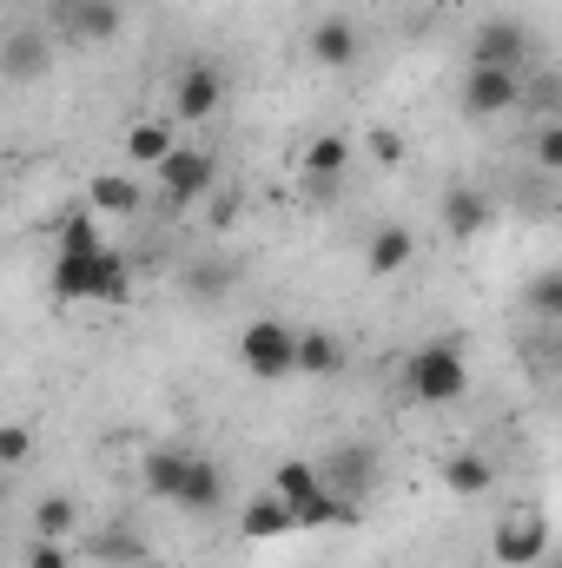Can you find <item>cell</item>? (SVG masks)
Returning a JSON list of instances; mask_svg holds the SVG:
<instances>
[{"instance_id":"obj_8","label":"cell","mask_w":562,"mask_h":568,"mask_svg":"<svg viewBox=\"0 0 562 568\" xmlns=\"http://www.w3.org/2000/svg\"><path fill=\"white\" fill-rule=\"evenodd\" d=\"M152 179H159V199L165 205H192V199H205L219 185V152L212 145H179Z\"/></svg>"},{"instance_id":"obj_11","label":"cell","mask_w":562,"mask_h":568,"mask_svg":"<svg viewBox=\"0 0 562 568\" xmlns=\"http://www.w3.org/2000/svg\"><path fill=\"white\" fill-rule=\"evenodd\" d=\"M0 73H7L13 87H40V80L53 73V33H47V27H13L7 47H0Z\"/></svg>"},{"instance_id":"obj_2","label":"cell","mask_w":562,"mask_h":568,"mask_svg":"<svg viewBox=\"0 0 562 568\" xmlns=\"http://www.w3.org/2000/svg\"><path fill=\"white\" fill-rule=\"evenodd\" d=\"M463 390H470V364H463V351L456 344H418L411 357H404V397L423 404V410H443V404H463Z\"/></svg>"},{"instance_id":"obj_16","label":"cell","mask_w":562,"mask_h":568,"mask_svg":"<svg viewBox=\"0 0 562 568\" xmlns=\"http://www.w3.org/2000/svg\"><path fill=\"white\" fill-rule=\"evenodd\" d=\"M291 529H298V509L284 503L272 483H265L259 496H245V509H239V536H245V542H279Z\"/></svg>"},{"instance_id":"obj_24","label":"cell","mask_w":562,"mask_h":568,"mask_svg":"<svg viewBox=\"0 0 562 568\" xmlns=\"http://www.w3.org/2000/svg\"><path fill=\"white\" fill-rule=\"evenodd\" d=\"M33 536H47V542H80V503H73L67 489H47V496L33 503Z\"/></svg>"},{"instance_id":"obj_22","label":"cell","mask_w":562,"mask_h":568,"mask_svg":"<svg viewBox=\"0 0 562 568\" xmlns=\"http://www.w3.org/2000/svg\"><path fill=\"white\" fill-rule=\"evenodd\" d=\"M87 205H93L100 219H133L145 205V192H140L133 172H93V179H87Z\"/></svg>"},{"instance_id":"obj_10","label":"cell","mask_w":562,"mask_h":568,"mask_svg":"<svg viewBox=\"0 0 562 568\" xmlns=\"http://www.w3.org/2000/svg\"><path fill=\"white\" fill-rule=\"evenodd\" d=\"M179 120H159V113H140V120H127V133H120V152H127V172H159L172 152H179Z\"/></svg>"},{"instance_id":"obj_29","label":"cell","mask_w":562,"mask_h":568,"mask_svg":"<svg viewBox=\"0 0 562 568\" xmlns=\"http://www.w3.org/2000/svg\"><path fill=\"white\" fill-rule=\"evenodd\" d=\"M73 549H80V542H47V536H33L27 556H20V568H73Z\"/></svg>"},{"instance_id":"obj_28","label":"cell","mask_w":562,"mask_h":568,"mask_svg":"<svg viewBox=\"0 0 562 568\" xmlns=\"http://www.w3.org/2000/svg\"><path fill=\"white\" fill-rule=\"evenodd\" d=\"M530 165L550 172V179H562V113L543 120V126H530Z\"/></svg>"},{"instance_id":"obj_4","label":"cell","mask_w":562,"mask_h":568,"mask_svg":"<svg viewBox=\"0 0 562 568\" xmlns=\"http://www.w3.org/2000/svg\"><path fill=\"white\" fill-rule=\"evenodd\" d=\"M239 364H245V377H259V384L298 377V331H291L284 317H252V324L239 331Z\"/></svg>"},{"instance_id":"obj_7","label":"cell","mask_w":562,"mask_h":568,"mask_svg":"<svg viewBox=\"0 0 562 568\" xmlns=\"http://www.w3.org/2000/svg\"><path fill=\"white\" fill-rule=\"evenodd\" d=\"M219 106H225V73L212 60H185L172 73V120L179 126H205V120H219Z\"/></svg>"},{"instance_id":"obj_17","label":"cell","mask_w":562,"mask_h":568,"mask_svg":"<svg viewBox=\"0 0 562 568\" xmlns=\"http://www.w3.org/2000/svg\"><path fill=\"white\" fill-rule=\"evenodd\" d=\"M93 252H107V219L93 205L60 212L53 219V258H93Z\"/></svg>"},{"instance_id":"obj_34","label":"cell","mask_w":562,"mask_h":568,"mask_svg":"<svg viewBox=\"0 0 562 568\" xmlns=\"http://www.w3.org/2000/svg\"><path fill=\"white\" fill-rule=\"evenodd\" d=\"M556 568H562V562H556Z\"/></svg>"},{"instance_id":"obj_32","label":"cell","mask_w":562,"mask_h":568,"mask_svg":"<svg viewBox=\"0 0 562 568\" xmlns=\"http://www.w3.org/2000/svg\"><path fill=\"white\" fill-rule=\"evenodd\" d=\"M140 568H165V562H159V556H145V562H140Z\"/></svg>"},{"instance_id":"obj_3","label":"cell","mask_w":562,"mask_h":568,"mask_svg":"<svg viewBox=\"0 0 562 568\" xmlns=\"http://www.w3.org/2000/svg\"><path fill=\"white\" fill-rule=\"evenodd\" d=\"M490 556L496 568H543L550 562V516L543 503H510L490 529Z\"/></svg>"},{"instance_id":"obj_14","label":"cell","mask_w":562,"mask_h":568,"mask_svg":"<svg viewBox=\"0 0 562 568\" xmlns=\"http://www.w3.org/2000/svg\"><path fill=\"white\" fill-rule=\"evenodd\" d=\"M291 165H298L304 185H324V192H331V185H344V172H351V140H344V133H311V140L298 145Z\"/></svg>"},{"instance_id":"obj_18","label":"cell","mask_w":562,"mask_h":568,"mask_svg":"<svg viewBox=\"0 0 562 568\" xmlns=\"http://www.w3.org/2000/svg\"><path fill=\"white\" fill-rule=\"evenodd\" d=\"M418 265V232L411 225H378L371 239H364V272L371 278H398V272H411Z\"/></svg>"},{"instance_id":"obj_1","label":"cell","mask_w":562,"mask_h":568,"mask_svg":"<svg viewBox=\"0 0 562 568\" xmlns=\"http://www.w3.org/2000/svg\"><path fill=\"white\" fill-rule=\"evenodd\" d=\"M47 284H53L60 304H127L133 297V265L107 245L93 258H53Z\"/></svg>"},{"instance_id":"obj_12","label":"cell","mask_w":562,"mask_h":568,"mask_svg":"<svg viewBox=\"0 0 562 568\" xmlns=\"http://www.w3.org/2000/svg\"><path fill=\"white\" fill-rule=\"evenodd\" d=\"M358 27L344 20V13H324V20H311V33H304V53H311V67L318 73H351L358 67Z\"/></svg>"},{"instance_id":"obj_15","label":"cell","mask_w":562,"mask_h":568,"mask_svg":"<svg viewBox=\"0 0 562 568\" xmlns=\"http://www.w3.org/2000/svg\"><path fill=\"white\" fill-rule=\"evenodd\" d=\"M436 476H443V489L456 496V503H476V496H490L496 489V463L470 443V449H450L443 463H436Z\"/></svg>"},{"instance_id":"obj_6","label":"cell","mask_w":562,"mask_h":568,"mask_svg":"<svg viewBox=\"0 0 562 568\" xmlns=\"http://www.w3.org/2000/svg\"><path fill=\"white\" fill-rule=\"evenodd\" d=\"M530 60H536V33H530V20H516V13H490V20H476V33H470V67H510V73H530Z\"/></svg>"},{"instance_id":"obj_19","label":"cell","mask_w":562,"mask_h":568,"mask_svg":"<svg viewBox=\"0 0 562 568\" xmlns=\"http://www.w3.org/2000/svg\"><path fill=\"white\" fill-rule=\"evenodd\" d=\"M80 549L93 556L100 568H140L152 556V542H145L133 523H107V529H93V536H80Z\"/></svg>"},{"instance_id":"obj_33","label":"cell","mask_w":562,"mask_h":568,"mask_svg":"<svg viewBox=\"0 0 562 568\" xmlns=\"http://www.w3.org/2000/svg\"><path fill=\"white\" fill-rule=\"evenodd\" d=\"M556 357H562V337H556Z\"/></svg>"},{"instance_id":"obj_31","label":"cell","mask_w":562,"mask_h":568,"mask_svg":"<svg viewBox=\"0 0 562 568\" xmlns=\"http://www.w3.org/2000/svg\"><path fill=\"white\" fill-rule=\"evenodd\" d=\"M371 159H378V165H398V159H404V140H398L391 126H371Z\"/></svg>"},{"instance_id":"obj_26","label":"cell","mask_w":562,"mask_h":568,"mask_svg":"<svg viewBox=\"0 0 562 568\" xmlns=\"http://www.w3.org/2000/svg\"><path fill=\"white\" fill-rule=\"evenodd\" d=\"M272 489H279L284 503L298 509V503H311V496H324L331 483H324V469H318L311 456H284L279 469H272Z\"/></svg>"},{"instance_id":"obj_23","label":"cell","mask_w":562,"mask_h":568,"mask_svg":"<svg viewBox=\"0 0 562 568\" xmlns=\"http://www.w3.org/2000/svg\"><path fill=\"white\" fill-rule=\"evenodd\" d=\"M219 503H225V469H219L212 456H192L185 489H179V503H172V509H185V516H212Z\"/></svg>"},{"instance_id":"obj_27","label":"cell","mask_w":562,"mask_h":568,"mask_svg":"<svg viewBox=\"0 0 562 568\" xmlns=\"http://www.w3.org/2000/svg\"><path fill=\"white\" fill-rule=\"evenodd\" d=\"M523 304H530L543 324H556L562 331V265H550V272H536V278L523 284Z\"/></svg>"},{"instance_id":"obj_9","label":"cell","mask_w":562,"mask_h":568,"mask_svg":"<svg viewBox=\"0 0 562 568\" xmlns=\"http://www.w3.org/2000/svg\"><path fill=\"white\" fill-rule=\"evenodd\" d=\"M436 225H443V239H450V245H476V239L496 225V205H490V192H483V185L456 179V185H443V199H436Z\"/></svg>"},{"instance_id":"obj_25","label":"cell","mask_w":562,"mask_h":568,"mask_svg":"<svg viewBox=\"0 0 562 568\" xmlns=\"http://www.w3.org/2000/svg\"><path fill=\"white\" fill-rule=\"evenodd\" d=\"M344 371V344L338 331H298V377H338Z\"/></svg>"},{"instance_id":"obj_5","label":"cell","mask_w":562,"mask_h":568,"mask_svg":"<svg viewBox=\"0 0 562 568\" xmlns=\"http://www.w3.org/2000/svg\"><path fill=\"white\" fill-rule=\"evenodd\" d=\"M456 106H463L470 120H503V113L530 106V73H510V67H463Z\"/></svg>"},{"instance_id":"obj_21","label":"cell","mask_w":562,"mask_h":568,"mask_svg":"<svg viewBox=\"0 0 562 568\" xmlns=\"http://www.w3.org/2000/svg\"><path fill=\"white\" fill-rule=\"evenodd\" d=\"M120 20H127L120 0H67V7H60V33H67V40H87V47L113 40Z\"/></svg>"},{"instance_id":"obj_20","label":"cell","mask_w":562,"mask_h":568,"mask_svg":"<svg viewBox=\"0 0 562 568\" xmlns=\"http://www.w3.org/2000/svg\"><path fill=\"white\" fill-rule=\"evenodd\" d=\"M185 469H192V449H172V443H152L140 456V489L159 496V503H179L185 489Z\"/></svg>"},{"instance_id":"obj_13","label":"cell","mask_w":562,"mask_h":568,"mask_svg":"<svg viewBox=\"0 0 562 568\" xmlns=\"http://www.w3.org/2000/svg\"><path fill=\"white\" fill-rule=\"evenodd\" d=\"M318 469H324V483H331L338 496H351V503H364V496L378 489V449H364V443H338V449H324Z\"/></svg>"},{"instance_id":"obj_30","label":"cell","mask_w":562,"mask_h":568,"mask_svg":"<svg viewBox=\"0 0 562 568\" xmlns=\"http://www.w3.org/2000/svg\"><path fill=\"white\" fill-rule=\"evenodd\" d=\"M27 456H33V429H27V424H0V463H7V469H20Z\"/></svg>"}]
</instances>
